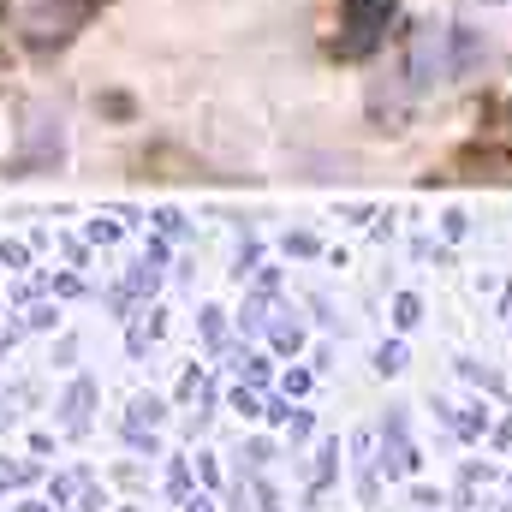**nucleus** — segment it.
Segmentation results:
<instances>
[{"label":"nucleus","mask_w":512,"mask_h":512,"mask_svg":"<svg viewBox=\"0 0 512 512\" xmlns=\"http://www.w3.org/2000/svg\"><path fill=\"white\" fill-rule=\"evenodd\" d=\"M90 12L96 0H0L6 30H18L24 42H66Z\"/></svg>","instance_id":"1"},{"label":"nucleus","mask_w":512,"mask_h":512,"mask_svg":"<svg viewBox=\"0 0 512 512\" xmlns=\"http://www.w3.org/2000/svg\"><path fill=\"white\" fill-rule=\"evenodd\" d=\"M477 60H483V42L477 36H465V30H429L411 48V78L417 84H447V78H459Z\"/></svg>","instance_id":"2"},{"label":"nucleus","mask_w":512,"mask_h":512,"mask_svg":"<svg viewBox=\"0 0 512 512\" xmlns=\"http://www.w3.org/2000/svg\"><path fill=\"white\" fill-rule=\"evenodd\" d=\"M54 501H60L66 512H90V471L60 477V483H54Z\"/></svg>","instance_id":"3"},{"label":"nucleus","mask_w":512,"mask_h":512,"mask_svg":"<svg viewBox=\"0 0 512 512\" xmlns=\"http://www.w3.org/2000/svg\"><path fill=\"white\" fill-rule=\"evenodd\" d=\"M90 399H96V387L90 382H78L72 393H66V429H72V435H84V423H90Z\"/></svg>","instance_id":"4"},{"label":"nucleus","mask_w":512,"mask_h":512,"mask_svg":"<svg viewBox=\"0 0 512 512\" xmlns=\"http://www.w3.org/2000/svg\"><path fill=\"white\" fill-rule=\"evenodd\" d=\"M36 483V465L30 459H0V489H24Z\"/></svg>","instance_id":"5"},{"label":"nucleus","mask_w":512,"mask_h":512,"mask_svg":"<svg viewBox=\"0 0 512 512\" xmlns=\"http://www.w3.org/2000/svg\"><path fill=\"white\" fill-rule=\"evenodd\" d=\"M477 6H507V0H477Z\"/></svg>","instance_id":"6"}]
</instances>
